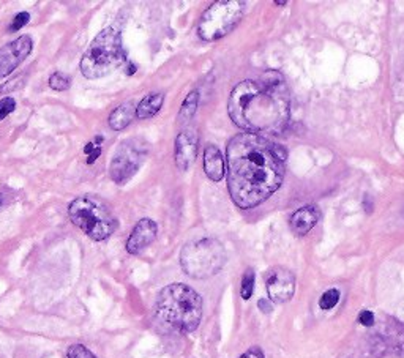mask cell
<instances>
[{"label":"cell","mask_w":404,"mask_h":358,"mask_svg":"<svg viewBox=\"0 0 404 358\" xmlns=\"http://www.w3.org/2000/svg\"><path fill=\"white\" fill-rule=\"evenodd\" d=\"M228 188L235 205L253 209L275 193L286 172V150L270 139L242 132L228 145Z\"/></svg>","instance_id":"1"},{"label":"cell","mask_w":404,"mask_h":358,"mask_svg":"<svg viewBox=\"0 0 404 358\" xmlns=\"http://www.w3.org/2000/svg\"><path fill=\"white\" fill-rule=\"evenodd\" d=\"M289 90L281 73L269 70L231 92L228 111L238 128L253 135H280L289 122Z\"/></svg>","instance_id":"2"},{"label":"cell","mask_w":404,"mask_h":358,"mask_svg":"<svg viewBox=\"0 0 404 358\" xmlns=\"http://www.w3.org/2000/svg\"><path fill=\"white\" fill-rule=\"evenodd\" d=\"M158 319L180 333H191L202 319V298L187 284H169L157 297Z\"/></svg>","instance_id":"3"},{"label":"cell","mask_w":404,"mask_h":358,"mask_svg":"<svg viewBox=\"0 0 404 358\" xmlns=\"http://www.w3.org/2000/svg\"><path fill=\"white\" fill-rule=\"evenodd\" d=\"M128 62V54L123 48L121 30L106 27L94 38L81 58V73L87 79L108 76L123 63Z\"/></svg>","instance_id":"4"},{"label":"cell","mask_w":404,"mask_h":358,"mask_svg":"<svg viewBox=\"0 0 404 358\" xmlns=\"http://www.w3.org/2000/svg\"><path fill=\"white\" fill-rule=\"evenodd\" d=\"M68 216L76 228L95 242L109 238L118 226L117 218L108 207V204L95 196L76 197L70 204Z\"/></svg>","instance_id":"5"},{"label":"cell","mask_w":404,"mask_h":358,"mask_svg":"<svg viewBox=\"0 0 404 358\" xmlns=\"http://www.w3.org/2000/svg\"><path fill=\"white\" fill-rule=\"evenodd\" d=\"M226 264V249L216 238H201L190 242L180 253V265L185 273L195 280L215 276Z\"/></svg>","instance_id":"6"},{"label":"cell","mask_w":404,"mask_h":358,"mask_svg":"<svg viewBox=\"0 0 404 358\" xmlns=\"http://www.w3.org/2000/svg\"><path fill=\"white\" fill-rule=\"evenodd\" d=\"M247 4L242 0H218L212 4L197 23V35L204 42H216L233 32L242 21Z\"/></svg>","instance_id":"7"},{"label":"cell","mask_w":404,"mask_h":358,"mask_svg":"<svg viewBox=\"0 0 404 358\" xmlns=\"http://www.w3.org/2000/svg\"><path fill=\"white\" fill-rule=\"evenodd\" d=\"M149 154V144L144 139L133 137L118 144L109 164V175L117 185H125L141 169Z\"/></svg>","instance_id":"8"},{"label":"cell","mask_w":404,"mask_h":358,"mask_svg":"<svg viewBox=\"0 0 404 358\" xmlns=\"http://www.w3.org/2000/svg\"><path fill=\"white\" fill-rule=\"evenodd\" d=\"M266 286L270 302L286 303L294 297L295 276L286 267H274L267 273Z\"/></svg>","instance_id":"9"},{"label":"cell","mask_w":404,"mask_h":358,"mask_svg":"<svg viewBox=\"0 0 404 358\" xmlns=\"http://www.w3.org/2000/svg\"><path fill=\"white\" fill-rule=\"evenodd\" d=\"M32 48L34 43L29 35L19 37L15 42L6 43L4 48H0V79L10 76L29 57Z\"/></svg>","instance_id":"10"},{"label":"cell","mask_w":404,"mask_h":358,"mask_svg":"<svg viewBox=\"0 0 404 358\" xmlns=\"http://www.w3.org/2000/svg\"><path fill=\"white\" fill-rule=\"evenodd\" d=\"M197 132L191 128H185L176 139V164L178 171H188L195 163L197 155Z\"/></svg>","instance_id":"11"},{"label":"cell","mask_w":404,"mask_h":358,"mask_svg":"<svg viewBox=\"0 0 404 358\" xmlns=\"http://www.w3.org/2000/svg\"><path fill=\"white\" fill-rule=\"evenodd\" d=\"M158 234V226L154 220L144 218L139 221L127 240V251L130 254H139L155 240Z\"/></svg>","instance_id":"12"},{"label":"cell","mask_w":404,"mask_h":358,"mask_svg":"<svg viewBox=\"0 0 404 358\" xmlns=\"http://www.w3.org/2000/svg\"><path fill=\"white\" fill-rule=\"evenodd\" d=\"M321 220V210L317 205H305L290 216L289 226L295 235H307Z\"/></svg>","instance_id":"13"},{"label":"cell","mask_w":404,"mask_h":358,"mask_svg":"<svg viewBox=\"0 0 404 358\" xmlns=\"http://www.w3.org/2000/svg\"><path fill=\"white\" fill-rule=\"evenodd\" d=\"M226 163H224L223 154L216 145H207L204 150V171L210 180L220 182L224 177Z\"/></svg>","instance_id":"14"},{"label":"cell","mask_w":404,"mask_h":358,"mask_svg":"<svg viewBox=\"0 0 404 358\" xmlns=\"http://www.w3.org/2000/svg\"><path fill=\"white\" fill-rule=\"evenodd\" d=\"M135 117H136V104L133 101L122 103L109 114L108 118L109 128L114 131H122L133 122Z\"/></svg>","instance_id":"15"},{"label":"cell","mask_w":404,"mask_h":358,"mask_svg":"<svg viewBox=\"0 0 404 358\" xmlns=\"http://www.w3.org/2000/svg\"><path fill=\"white\" fill-rule=\"evenodd\" d=\"M164 103V95L163 94H150L145 98L141 99V103L136 106V117L141 118H150L157 116L160 112L161 106Z\"/></svg>","instance_id":"16"},{"label":"cell","mask_w":404,"mask_h":358,"mask_svg":"<svg viewBox=\"0 0 404 358\" xmlns=\"http://www.w3.org/2000/svg\"><path fill=\"white\" fill-rule=\"evenodd\" d=\"M197 106H200V92L193 90L190 92L188 97L185 98V101L182 103V108L178 111L177 116V122L178 123H188L191 118L195 117Z\"/></svg>","instance_id":"17"},{"label":"cell","mask_w":404,"mask_h":358,"mask_svg":"<svg viewBox=\"0 0 404 358\" xmlns=\"http://www.w3.org/2000/svg\"><path fill=\"white\" fill-rule=\"evenodd\" d=\"M71 85V78L62 71H54L49 78V87L56 92L68 90Z\"/></svg>","instance_id":"18"},{"label":"cell","mask_w":404,"mask_h":358,"mask_svg":"<svg viewBox=\"0 0 404 358\" xmlns=\"http://www.w3.org/2000/svg\"><path fill=\"white\" fill-rule=\"evenodd\" d=\"M255 290V271L248 268L245 271V275L242 278V298L243 300H250L251 295H253Z\"/></svg>","instance_id":"19"},{"label":"cell","mask_w":404,"mask_h":358,"mask_svg":"<svg viewBox=\"0 0 404 358\" xmlns=\"http://www.w3.org/2000/svg\"><path fill=\"white\" fill-rule=\"evenodd\" d=\"M340 302V290L336 289H330L326 294H322L321 300H319V307L321 309H332L336 307V303Z\"/></svg>","instance_id":"20"},{"label":"cell","mask_w":404,"mask_h":358,"mask_svg":"<svg viewBox=\"0 0 404 358\" xmlns=\"http://www.w3.org/2000/svg\"><path fill=\"white\" fill-rule=\"evenodd\" d=\"M100 141H103V137H97V139H94V141L85 145L84 152H85V154H87V163L89 164H94L97 158L100 156V154H102V144H100Z\"/></svg>","instance_id":"21"},{"label":"cell","mask_w":404,"mask_h":358,"mask_svg":"<svg viewBox=\"0 0 404 358\" xmlns=\"http://www.w3.org/2000/svg\"><path fill=\"white\" fill-rule=\"evenodd\" d=\"M67 358H97L90 350L82 346V344H73V346L68 349Z\"/></svg>","instance_id":"22"},{"label":"cell","mask_w":404,"mask_h":358,"mask_svg":"<svg viewBox=\"0 0 404 358\" xmlns=\"http://www.w3.org/2000/svg\"><path fill=\"white\" fill-rule=\"evenodd\" d=\"M16 109V101L13 97H5L0 99V121L8 117L13 111Z\"/></svg>","instance_id":"23"},{"label":"cell","mask_w":404,"mask_h":358,"mask_svg":"<svg viewBox=\"0 0 404 358\" xmlns=\"http://www.w3.org/2000/svg\"><path fill=\"white\" fill-rule=\"evenodd\" d=\"M30 21V15L29 13H25V11H21V13H18V15L15 16V19H13V23L11 25L8 27L10 32H18V30H21L24 25H27Z\"/></svg>","instance_id":"24"},{"label":"cell","mask_w":404,"mask_h":358,"mask_svg":"<svg viewBox=\"0 0 404 358\" xmlns=\"http://www.w3.org/2000/svg\"><path fill=\"white\" fill-rule=\"evenodd\" d=\"M359 322L362 323V326H365V327H371L374 323V314L371 313V311H362V313L359 314Z\"/></svg>","instance_id":"25"},{"label":"cell","mask_w":404,"mask_h":358,"mask_svg":"<svg viewBox=\"0 0 404 358\" xmlns=\"http://www.w3.org/2000/svg\"><path fill=\"white\" fill-rule=\"evenodd\" d=\"M240 358H266V357H264V352L259 347H251L247 352L242 354Z\"/></svg>","instance_id":"26"},{"label":"cell","mask_w":404,"mask_h":358,"mask_svg":"<svg viewBox=\"0 0 404 358\" xmlns=\"http://www.w3.org/2000/svg\"><path fill=\"white\" fill-rule=\"evenodd\" d=\"M257 307H259V309L262 311V313H271V309H274V307H271V302L267 300V298H261L259 302H257Z\"/></svg>","instance_id":"27"},{"label":"cell","mask_w":404,"mask_h":358,"mask_svg":"<svg viewBox=\"0 0 404 358\" xmlns=\"http://www.w3.org/2000/svg\"><path fill=\"white\" fill-rule=\"evenodd\" d=\"M286 4H288L286 0H284V2H275V5H278V6H283V5H286Z\"/></svg>","instance_id":"28"},{"label":"cell","mask_w":404,"mask_h":358,"mask_svg":"<svg viewBox=\"0 0 404 358\" xmlns=\"http://www.w3.org/2000/svg\"><path fill=\"white\" fill-rule=\"evenodd\" d=\"M2 204H4V197L0 196V207H2Z\"/></svg>","instance_id":"29"}]
</instances>
